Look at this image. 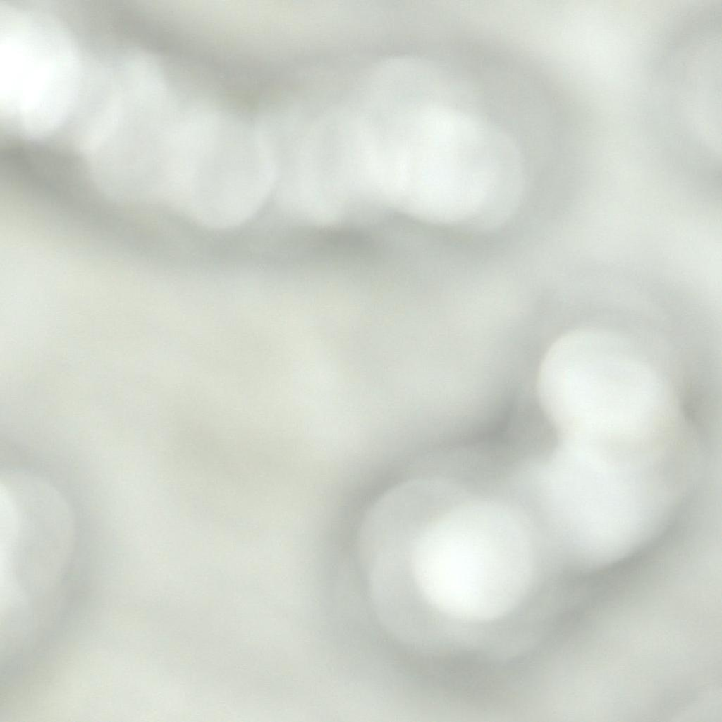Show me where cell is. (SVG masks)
I'll list each match as a JSON object with an SVG mask.
<instances>
[{
    "label": "cell",
    "instance_id": "obj_1",
    "mask_svg": "<svg viewBox=\"0 0 722 722\" xmlns=\"http://www.w3.org/2000/svg\"><path fill=\"white\" fill-rule=\"evenodd\" d=\"M390 547L427 601L442 613L470 621L508 613L525 596L532 573L529 538L503 506L477 502L422 526L400 522Z\"/></svg>",
    "mask_w": 722,
    "mask_h": 722
},
{
    "label": "cell",
    "instance_id": "obj_2",
    "mask_svg": "<svg viewBox=\"0 0 722 722\" xmlns=\"http://www.w3.org/2000/svg\"><path fill=\"white\" fill-rule=\"evenodd\" d=\"M618 338L576 331L558 338L542 363L538 391L565 439L629 440L661 409L656 374Z\"/></svg>",
    "mask_w": 722,
    "mask_h": 722
},
{
    "label": "cell",
    "instance_id": "obj_3",
    "mask_svg": "<svg viewBox=\"0 0 722 722\" xmlns=\"http://www.w3.org/2000/svg\"><path fill=\"white\" fill-rule=\"evenodd\" d=\"M0 34V108L27 136L54 130L73 107L80 61L66 30L43 13L6 6Z\"/></svg>",
    "mask_w": 722,
    "mask_h": 722
},
{
    "label": "cell",
    "instance_id": "obj_4",
    "mask_svg": "<svg viewBox=\"0 0 722 722\" xmlns=\"http://www.w3.org/2000/svg\"><path fill=\"white\" fill-rule=\"evenodd\" d=\"M235 128L223 133L197 166L182 197L189 212L214 228L245 221L275 185V169L264 140Z\"/></svg>",
    "mask_w": 722,
    "mask_h": 722
},
{
    "label": "cell",
    "instance_id": "obj_5",
    "mask_svg": "<svg viewBox=\"0 0 722 722\" xmlns=\"http://www.w3.org/2000/svg\"><path fill=\"white\" fill-rule=\"evenodd\" d=\"M73 528L68 506L49 483L23 472L1 476V554L6 566L59 573L70 556Z\"/></svg>",
    "mask_w": 722,
    "mask_h": 722
},
{
    "label": "cell",
    "instance_id": "obj_6",
    "mask_svg": "<svg viewBox=\"0 0 722 722\" xmlns=\"http://www.w3.org/2000/svg\"><path fill=\"white\" fill-rule=\"evenodd\" d=\"M419 18H420V7H419ZM418 29H419V20H418Z\"/></svg>",
    "mask_w": 722,
    "mask_h": 722
}]
</instances>
